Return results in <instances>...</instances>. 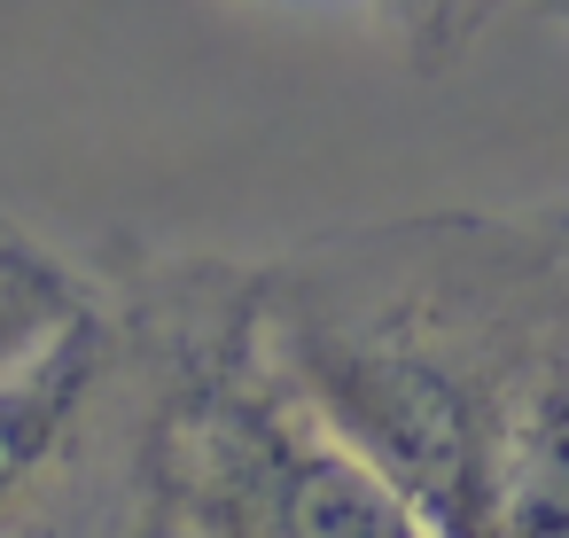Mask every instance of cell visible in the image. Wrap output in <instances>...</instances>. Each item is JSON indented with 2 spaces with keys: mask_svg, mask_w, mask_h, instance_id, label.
Returning <instances> with one entry per match:
<instances>
[{
  "mask_svg": "<svg viewBox=\"0 0 569 538\" xmlns=\"http://www.w3.org/2000/svg\"><path fill=\"white\" fill-rule=\"evenodd\" d=\"M289 382L406 491L437 538H499V452L569 343V258L546 219H390L258 266Z\"/></svg>",
  "mask_w": 569,
  "mask_h": 538,
  "instance_id": "obj_1",
  "label": "cell"
},
{
  "mask_svg": "<svg viewBox=\"0 0 569 538\" xmlns=\"http://www.w3.org/2000/svg\"><path fill=\"white\" fill-rule=\"evenodd\" d=\"M110 289L141 343L110 538H437L273 359L258 266L157 258Z\"/></svg>",
  "mask_w": 569,
  "mask_h": 538,
  "instance_id": "obj_2",
  "label": "cell"
},
{
  "mask_svg": "<svg viewBox=\"0 0 569 538\" xmlns=\"http://www.w3.org/2000/svg\"><path fill=\"white\" fill-rule=\"evenodd\" d=\"M141 414V343L102 289L48 351L0 375V538H110Z\"/></svg>",
  "mask_w": 569,
  "mask_h": 538,
  "instance_id": "obj_3",
  "label": "cell"
},
{
  "mask_svg": "<svg viewBox=\"0 0 569 538\" xmlns=\"http://www.w3.org/2000/svg\"><path fill=\"white\" fill-rule=\"evenodd\" d=\"M499 538H569V343L515 406L499 452Z\"/></svg>",
  "mask_w": 569,
  "mask_h": 538,
  "instance_id": "obj_4",
  "label": "cell"
},
{
  "mask_svg": "<svg viewBox=\"0 0 569 538\" xmlns=\"http://www.w3.org/2000/svg\"><path fill=\"white\" fill-rule=\"evenodd\" d=\"M102 289L110 281H94L79 258H63L56 242H40L32 227L0 211V375L48 351L79 312H94Z\"/></svg>",
  "mask_w": 569,
  "mask_h": 538,
  "instance_id": "obj_5",
  "label": "cell"
},
{
  "mask_svg": "<svg viewBox=\"0 0 569 538\" xmlns=\"http://www.w3.org/2000/svg\"><path fill=\"white\" fill-rule=\"evenodd\" d=\"M382 17H390L406 63L437 79V71H452L483 40V24L499 17V0H382Z\"/></svg>",
  "mask_w": 569,
  "mask_h": 538,
  "instance_id": "obj_6",
  "label": "cell"
},
{
  "mask_svg": "<svg viewBox=\"0 0 569 538\" xmlns=\"http://www.w3.org/2000/svg\"><path fill=\"white\" fill-rule=\"evenodd\" d=\"M546 227H553V242H561V258H569V203H561V211H546Z\"/></svg>",
  "mask_w": 569,
  "mask_h": 538,
  "instance_id": "obj_7",
  "label": "cell"
},
{
  "mask_svg": "<svg viewBox=\"0 0 569 538\" xmlns=\"http://www.w3.org/2000/svg\"><path fill=\"white\" fill-rule=\"evenodd\" d=\"M530 9H538V17H553V24L569 32V0H530Z\"/></svg>",
  "mask_w": 569,
  "mask_h": 538,
  "instance_id": "obj_8",
  "label": "cell"
}]
</instances>
